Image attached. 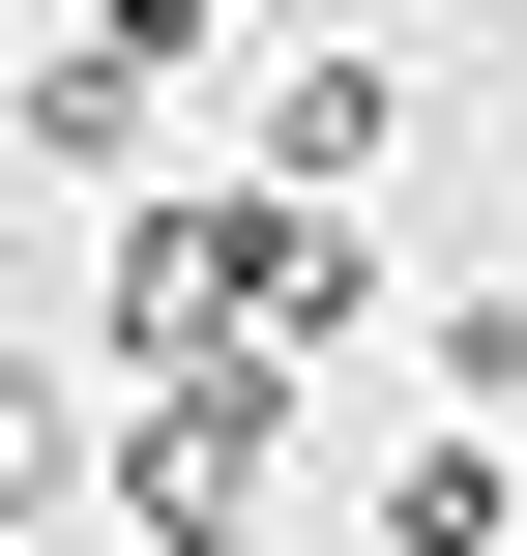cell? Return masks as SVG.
<instances>
[{"instance_id":"obj_1","label":"cell","mask_w":527,"mask_h":556,"mask_svg":"<svg viewBox=\"0 0 527 556\" xmlns=\"http://www.w3.org/2000/svg\"><path fill=\"white\" fill-rule=\"evenodd\" d=\"M381 147H411V88H381V59H293V88H264V176H293V205H352Z\"/></svg>"},{"instance_id":"obj_3","label":"cell","mask_w":527,"mask_h":556,"mask_svg":"<svg viewBox=\"0 0 527 556\" xmlns=\"http://www.w3.org/2000/svg\"><path fill=\"white\" fill-rule=\"evenodd\" d=\"M176 29H205V0H88V59H176Z\"/></svg>"},{"instance_id":"obj_2","label":"cell","mask_w":527,"mask_h":556,"mask_svg":"<svg viewBox=\"0 0 527 556\" xmlns=\"http://www.w3.org/2000/svg\"><path fill=\"white\" fill-rule=\"evenodd\" d=\"M0 498H59V381H0Z\"/></svg>"}]
</instances>
